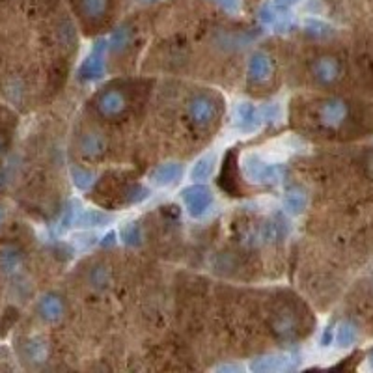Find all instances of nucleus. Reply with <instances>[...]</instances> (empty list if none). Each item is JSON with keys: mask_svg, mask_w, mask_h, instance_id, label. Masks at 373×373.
I'll list each match as a JSON object with an SVG mask.
<instances>
[{"mask_svg": "<svg viewBox=\"0 0 373 373\" xmlns=\"http://www.w3.org/2000/svg\"><path fill=\"white\" fill-rule=\"evenodd\" d=\"M280 2H293V0H280Z\"/></svg>", "mask_w": 373, "mask_h": 373, "instance_id": "3", "label": "nucleus"}, {"mask_svg": "<svg viewBox=\"0 0 373 373\" xmlns=\"http://www.w3.org/2000/svg\"><path fill=\"white\" fill-rule=\"evenodd\" d=\"M2 219H4V211H2V207H0V222H2Z\"/></svg>", "mask_w": 373, "mask_h": 373, "instance_id": "2", "label": "nucleus"}, {"mask_svg": "<svg viewBox=\"0 0 373 373\" xmlns=\"http://www.w3.org/2000/svg\"><path fill=\"white\" fill-rule=\"evenodd\" d=\"M4 149V140H2V136H0V152Z\"/></svg>", "mask_w": 373, "mask_h": 373, "instance_id": "1", "label": "nucleus"}]
</instances>
